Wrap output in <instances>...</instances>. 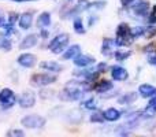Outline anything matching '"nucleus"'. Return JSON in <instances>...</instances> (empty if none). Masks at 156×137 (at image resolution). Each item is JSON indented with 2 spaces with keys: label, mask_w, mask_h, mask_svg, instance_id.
<instances>
[{
  "label": "nucleus",
  "mask_w": 156,
  "mask_h": 137,
  "mask_svg": "<svg viewBox=\"0 0 156 137\" xmlns=\"http://www.w3.org/2000/svg\"><path fill=\"white\" fill-rule=\"evenodd\" d=\"M130 27L127 23H119L116 27V40L115 44L121 47H127L130 45V37H132V33H130Z\"/></svg>",
  "instance_id": "1"
},
{
  "label": "nucleus",
  "mask_w": 156,
  "mask_h": 137,
  "mask_svg": "<svg viewBox=\"0 0 156 137\" xmlns=\"http://www.w3.org/2000/svg\"><path fill=\"white\" fill-rule=\"evenodd\" d=\"M67 44H69V34L62 33V34H58L56 37L51 40V43H49V49H51L54 54H62V51L66 48Z\"/></svg>",
  "instance_id": "2"
},
{
  "label": "nucleus",
  "mask_w": 156,
  "mask_h": 137,
  "mask_svg": "<svg viewBox=\"0 0 156 137\" xmlns=\"http://www.w3.org/2000/svg\"><path fill=\"white\" fill-rule=\"evenodd\" d=\"M21 124L23 125L27 129H40L45 125V119L40 115H36V114H32V115H26L22 118Z\"/></svg>",
  "instance_id": "3"
},
{
  "label": "nucleus",
  "mask_w": 156,
  "mask_h": 137,
  "mask_svg": "<svg viewBox=\"0 0 156 137\" xmlns=\"http://www.w3.org/2000/svg\"><path fill=\"white\" fill-rule=\"evenodd\" d=\"M16 97L14 95V92L8 88H4L2 92H0V104H2L3 108H10L15 104Z\"/></svg>",
  "instance_id": "4"
},
{
  "label": "nucleus",
  "mask_w": 156,
  "mask_h": 137,
  "mask_svg": "<svg viewBox=\"0 0 156 137\" xmlns=\"http://www.w3.org/2000/svg\"><path fill=\"white\" fill-rule=\"evenodd\" d=\"M56 81V77L51 74H34L32 77V85L34 86H45L49 85V84H54Z\"/></svg>",
  "instance_id": "5"
},
{
  "label": "nucleus",
  "mask_w": 156,
  "mask_h": 137,
  "mask_svg": "<svg viewBox=\"0 0 156 137\" xmlns=\"http://www.w3.org/2000/svg\"><path fill=\"white\" fill-rule=\"evenodd\" d=\"M18 103L21 107L23 108H30L34 106L36 103V95L32 91H26L18 97Z\"/></svg>",
  "instance_id": "6"
},
{
  "label": "nucleus",
  "mask_w": 156,
  "mask_h": 137,
  "mask_svg": "<svg viewBox=\"0 0 156 137\" xmlns=\"http://www.w3.org/2000/svg\"><path fill=\"white\" fill-rule=\"evenodd\" d=\"M149 11V3L147 0H140L137 4L133 7V14L136 16H145Z\"/></svg>",
  "instance_id": "7"
},
{
  "label": "nucleus",
  "mask_w": 156,
  "mask_h": 137,
  "mask_svg": "<svg viewBox=\"0 0 156 137\" xmlns=\"http://www.w3.org/2000/svg\"><path fill=\"white\" fill-rule=\"evenodd\" d=\"M36 62H37V59L33 54H22L18 58V63L23 67H33L36 65Z\"/></svg>",
  "instance_id": "8"
},
{
  "label": "nucleus",
  "mask_w": 156,
  "mask_h": 137,
  "mask_svg": "<svg viewBox=\"0 0 156 137\" xmlns=\"http://www.w3.org/2000/svg\"><path fill=\"white\" fill-rule=\"evenodd\" d=\"M111 75L115 81H125L129 77V73H127L126 69L121 67V66H114L112 70H111Z\"/></svg>",
  "instance_id": "9"
},
{
  "label": "nucleus",
  "mask_w": 156,
  "mask_h": 137,
  "mask_svg": "<svg viewBox=\"0 0 156 137\" xmlns=\"http://www.w3.org/2000/svg\"><path fill=\"white\" fill-rule=\"evenodd\" d=\"M92 63H94V58L89 56V55H80V56H77L76 59H74V65L81 69L88 67Z\"/></svg>",
  "instance_id": "10"
},
{
  "label": "nucleus",
  "mask_w": 156,
  "mask_h": 137,
  "mask_svg": "<svg viewBox=\"0 0 156 137\" xmlns=\"http://www.w3.org/2000/svg\"><path fill=\"white\" fill-rule=\"evenodd\" d=\"M40 69L47 70L49 73H59L62 70V66L58 62H54V60H44L40 63Z\"/></svg>",
  "instance_id": "11"
},
{
  "label": "nucleus",
  "mask_w": 156,
  "mask_h": 137,
  "mask_svg": "<svg viewBox=\"0 0 156 137\" xmlns=\"http://www.w3.org/2000/svg\"><path fill=\"white\" fill-rule=\"evenodd\" d=\"M138 92L143 97H152L156 95V88L154 85H149V84H143V85L138 86Z\"/></svg>",
  "instance_id": "12"
},
{
  "label": "nucleus",
  "mask_w": 156,
  "mask_h": 137,
  "mask_svg": "<svg viewBox=\"0 0 156 137\" xmlns=\"http://www.w3.org/2000/svg\"><path fill=\"white\" fill-rule=\"evenodd\" d=\"M80 55H81V47L77 45V44H74V45H71L70 48H69L67 51L63 54V59H65V60L76 59V58L80 56Z\"/></svg>",
  "instance_id": "13"
},
{
  "label": "nucleus",
  "mask_w": 156,
  "mask_h": 137,
  "mask_svg": "<svg viewBox=\"0 0 156 137\" xmlns=\"http://www.w3.org/2000/svg\"><path fill=\"white\" fill-rule=\"evenodd\" d=\"M33 22V13H25L19 16V26L22 29H29Z\"/></svg>",
  "instance_id": "14"
},
{
  "label": "nucleus",
  "mask_w": 156,
  "mask_h": 137,
  "mask_svg": "<svg viewBox=\"0 0 156 137\" xmlns=\"http://www.w3.org/2000/svg\"><path fill=\"white\" fill-rule=\"evenodd\" d=\"M36 44H37V36H36V34H29V36H26V37L22 40L19 48H21V49H27V48L34 47Z\"/></svg>",
  "instance_id": "15"
},
{
  "label": "nucleus",
  "mask_w": 156,
  "mask_h": 137,
  "mask_svg": "<svg viewBox=\"0 0 156 137\" xmlns=\"http://www.w3.org/2000/svg\"><path fill=\"white\" fill-rule=\"evenodd\" d=\"M104 118L105 121L108 122H114V121H118L119 117H121V113H119V110H116V108H107V110L104 111Z\"/></svg>",
  "instance_id": "16"
},
{
  "label": "nucleus",
  "mask_w": 156,
  "mask_h": 137,
  "mask_svg": "<svg viewBox=\"0 0 156 137\" xmlns=\"http://www.w3.org/2000/svg\"><path fill=\"white\" fill-rule=\"evenodd\" d=\"M137 99H138V95L136 93V92H129V93L123 95V96L118 100V103L119 104H132V103H134Z\"/></svg>",
  "instance_id": "17"
},
{
  "label": "nucleus",
  "mask_w": 156,
  "mask_h": 137,
  "mask_svg": "<svg viewBox=\"0 0 156 137\" xmlns=\"http://www.w3.org/2000/svg\"><path fill=\"white\" fill-rule=\"evenodd\" d=\"M37 25H38V27H41V29L48 27L49 25H51V15H49L48 13L40 14V16H38V19H37Z\"/></svg>",
  "instance_id": "18"
},
{
  "label": "nucleus",
  "mask_w": 156,
  "mask_h": 137,
  "mask_svg": "<svg viewBox=\"0 0 156 137\" xmlns=\"http://www.w3.org/2000/svg\"><path fill=\"white\" fill-rule=\"evenodd\" d=\"M112 88H114V86H112V82H111V81L103 80V81H100V82L96 85V92H97V93H105V92L111 91Z\"/></svg>",
  "instance_id": "19"
},
{
  "label": "nucleus",
  "mask_w": 156,
  "mask_h": 137,
  "mask_svg": "<svg viewBox=\"0 0 156 137\" xmlns=\"http://www.w3.org/2000/svg\"><path fill=\"white\" fill-rule=\"evenodd\" d=\"M82 119H83V115L80 110H71L67 114V121L73 122V124H80Z\"/></svg>",
  "instance_id": "20"
},
{
  "label": "nucleus",
  "mask_w": 156,
  "mask_h": 137,
  "mask_svg": "<svg viewBox=\"0 0 156 137\" xmlns=\"http://www.w3.org/2000/svg\"><path fill=\"white\" fill-rule=\"evenodd\" d=\"M114 45H116L114 40H111V38H104V41H103V49H101L103 54H104V55L110 54V52H111V48H112Z\"/></svg>",
  "instance_id": "21"
},
{
  "label": "nucleus",
  "mask_w": 156,
  "mask_h": 137,
  "mask_svg": "<svg viewBox=\"0 0 156 137\" xmlns=\"http://www.w3.org/2000/svg\"><path fill=\"white\" fill-rule=\"evenodd\" d=\"M155 113H156V97L149 100V103L147 104V107H145V114L147 115H154Z\"/></svg>",
  "instance_id": "22"
},
{
  "label": "nucleus",
  "mask_w": 156,
  "mask_h": 137,
  "mask_svg": "<svg viewBox=\"0 0 156 137\" xmlns=\"http://www.w3.org/2000/svg\"><path fill=\"white\" fill-rule=\"evenodd\" d=\"M105 7V2H94V3H90V4L86 5V10L89 11H97V10H101V8Z\"/></svg>",
  "instance_id": "23"
},
{
  "label": "nucleus",
  "mask_w": 156,
  "mask_h": 137,
  "mask_svg": "<svg viewBox=\"0 0 156 137\" xmlns=\"http://www.w3.org/2000/svg\"><path fill=\"white\" fill-rule=\"evenodd\" d=\"M73 27H74V30H76V33H78V34H83V33H85V27H83V23L81 19L77 18L76 21H74Z\"/></svg>",
  "instance_id": "24"
},
{
  "label": "nucleus",
  "mask_w": 156,
  "mask_h": 137,
  "mask_svg": "<svg viewBox=\"0 0 156 137\" xmlns=\"http://www.w3.org/2000/svg\"><path fill=\"white\" fill-rule=\"evenodd\" d=\"M130 55H132L130 51H116V52H114V56H115L116 60H125V59H127V58H130Z\"/></svg>",
  "instance_id": "25"
},
{
  "label": "nucleus",
  "mask_w": 156,
  "mask_h": 137,
  "mask_svg": "<svg viewBox=\"0 0 156 137\" xmlns=\"http://www.w3.org/2000/svg\"><path fill=\"white\" fill-rule=\"evenodd\" d=\"M82 107L86 108V110H96L97 103H96V100L94 99H88V100H85V102L82 103Z\"/></svg>",
  "instance_id": "26"
},
{
  "label": "nucleus",
  "mask_w": 156,
  "mask_h": 137,
  "mask_svg": "<svg viewBox=\"0 0 156 137\" xmlns=\"http://www.w3.org/2000/svg\"><path fill=\"white\" fill-rule=\"evenodd\" d=\"M90 121H92V122H99V124H101V122L105 121L104 114H103V113H99V111H94V113L92 114V117H90Z\"/></svg>",
  "instance_id": "27"
},
{
  "label": "nucleus",
  "mask_w": 156,
  "mask_h": 137,
  "mask_svg": "<svg viewBox=\"0 0 156 137\" xmlns=\"http://www.w3.org/2000/svg\"><path fill=\"white\" fill-rule=\"evenodd\" d=\"M130 33H132V37L136 38V37H140V36H143L144 33H145V30H144L143 26H136V27H133V29L130 30Z\"/></svg>",
  "instance_id": "28"
},
{
  "label": "nucleus",
  "mask_w": 156,
  "mask_h": 137,
  "mask_svg": "<svg viewBox=\"0 0 156 137\" xmlns=\"http://www.w3.org/2000/svg\"><path fill=\"white\" fill-rule=\"evenodd\" d=\"M147 60H148L149 65L156 66V51H155V49H152V51L148 54V56H147Z\"/></svg>",
  "instance_id": "29"
},
{
  "label": "nucleus",
  "mask_w": 156,
  "mask_h": 137,
  "mask_svg": "<svg viewBox=\"0 0 156 137\" xmlns=\"http://www.w3.org/2000/svg\"><path fill=\"white\" fill-rule=\"evenodd\" d=\"M115 133L118 136H129L130 133H129V130L126 129V126H118L115 129Z\"/></svg>",
  "instance_id": "30"
},
{
  "label": "nucleus",
  "mask_w": 156,
  "mask_h": 137,
  "mask_svg": "<svg viewBox=\"0 0 156 137\" xmlns=\"http://www.w3.org/2000/svg\"><path fill=\"white\" fill-rule=\"evenodd\" d=\"M5 136H8V137H22V136H25V133L22 132V130H18V129H14V130H10V132H7L5 133Z\"/></svg>",
  "instance_id": "31"
},
{
  "label": "nucleus",
  "mask_w": 156,
  "mask_h": 137,
  "mask_svg": "<svg viewBox=\"0 0 156 137\" xmlns=\"http://www.w3.org/2000/svg\"><path fill=\"white\" fill-rule=\"evenodd\" d=\"M16 21H18V14H16V13H11L10 15H8V23L14 26V23H15Z\"/></svg>",
  "instance_id": "32"
},
{
  "label": "nucleus",
  "mask_w": 156,
  "mask_h": 137,
  "mask_svg": "<svg viewBox=\"0 0 156 137\" xmlns=\"http://www.w3.org/2000/svg\"><path fill=\"white\" fill-rule=\"evenodd\" d=\"M14 33V27H12V25H10V23H7L4 26V36H10V34H12Z\"/></svg>",
  "instance_id": "33"
},
{
  "label": "nucleus",
  "mask_w": 156,
  "mask_h": 137,
  "mask_svg": "<svg viewBox=\"0 0 156 137\" xmlns=\"http://www.w3.org/2000/svg\"><path fill=\"white\" fill-rule=\"evenodd\" d=\"M11 48H12V43H11L10 40H7V38H5V40H4V45H3V49H5V51H10Z\"/></svg>",
  "instance_id": "34"
},
{
  "label": "nucleus",
  "mask_w": 156,
  "mask_h": 137,
  "mask_svg": "<svg viewBox=\"0 0 156 137\" xmlns=\"http://www.w3.org/2000/svg\"><path fill=\"white\" fill-rule=\"evenodd\" d=\"M96 70L99 73H104L107 70V63H99V66L96 67Z\"/></svg>",
  "instance_id": "35"
},
{
  "label": "nucleus",
  "mask_w": 156,
  "mask_h": 137,
  "mask_svg": "<svg viewBox=\"0 0 156 137\" xmlns=\"http://www.w3.org/2000/svg\"><path fill=\"white\" fill-rule=\"evenodd\" d=\"M154 36H156V27H149L147 32V37H154Z\"/></svg>",
  "instance_id": "36"
},
{
  "label": "nucleus",
  "mask_w": 156,
  "mask_h": 137,
  "mask_svg": "<svg viewBox=\"0 0 156 137\" xmlns=\"http://www.w3.org/2000/svg\"><path fill=\"white\" fill-rule=\"evenodd\" d=\"M40 96L43 97V99H47V97L52 96V92L51 91H41L40 92Z\"/></svg>",
  "instance_id": "37"
},
{
  "label": "nucleus",
  "mask_w": 156,
  "mask_h": 137,
  "mask_svg": "<svg viewBox=\"0 0 156 137\" xmlns=\"http://www.w3.org/2000/svg\"><path fill=\"white\" fill-rule=\"evenodd\" d=\"M133 2H134V0H121L122 5H130Z\"/></svg>",
  "instance_id": "38"
},
{
  "label": "nucleus",
  "mask_w": 156,
  "mask_h": 137,
  "mask_svg": "<svg viewBox=\"0 0 156 137\" xmlns=\"http://www.w3.org/2000/svg\"><path fill=\"white\" fill-rule=\"evenodd\" d=\"M96 21H97V16H90V18H89V26H92V25L93 23H96Z\"/></svg>",
  "instance_id": "39"
},
{
  "label": "nucleus",
  "mask_w": 156,
  "mask_h": 137,
  "mask_svg": "<svg viewBox=\"0 0 156 137\" xmlns=\"http://www.w3.org/2000/svg\"><path fill=\"white\" fill-rule=\"evenodd\" d=\"M41 36H43L44 38H45V37H48V30H45V29H44L43 32H41Z\"/></svg>",
  "instance_id": "40"
},
{
  "label": "nucleus",
  "mask_w": 156,
  "mask_h": 137,
  "mask_svg": "<svg viewBox=\"0 0 156 137\" xmlns=\"http://www.w3.org/2000/svg\"><path fill=\"white\" fill-rule=\"evenodd\" d=\"M4 37H0V48H3V45H4Z\"/></svg>",
  "instance_id": "41"
},
{
  "label": "nucleus",
  "mask_w": 156,
  "mask_h": 137,
  "mask_svg": "<svg viewBox=\"0 0 156 137\" xmlns=\"http://www.w3.org/2000/svg\"><path fill=\"white\" fill-rule=\"evenodd\" d=\"M3 25H4V18H3L2 15H0V27H2Z\"/></svg>",
  "instance_id": "42"
},
{
  "label": "nucleus",
  "mask_w": 156,
  "mask_h": 137,
  "mask_svg": "<svg viewBox=\"0 0 156 137\" xmlns=\"http://www.w3.org/2000/svg\"><path fill=\"white\" fill-rule=\"evenodd\" d=\"M14 2H25V0H14Z\"/></svg>",
  "instance_id": "43"
},
{
  "label": "nucleus",
  "mask_w": 156,
  "mask_h": 137,
  "mask_svg": "<svg viewBox=\"0 0 156 137\" xmlns=\"http://www.w3.org/2000/svg\"><path fill=\"white\" fill-rule=\"evenodd\" d=\"M154 11H156V5H155V7H154Z\"/></svg>",
  "instance_id": "44"
}]
</instances>
